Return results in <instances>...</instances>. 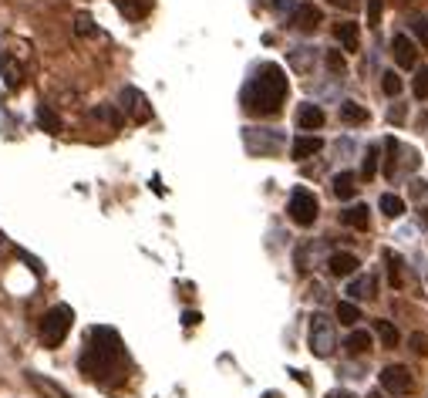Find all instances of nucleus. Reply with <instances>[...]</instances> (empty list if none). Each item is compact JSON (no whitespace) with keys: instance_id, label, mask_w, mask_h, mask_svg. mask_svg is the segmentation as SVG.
Listing matches in <instances>:
<instances>
[{"instance_id":"obj_1","label":"nucleus","mask_w":428,"mask_h":398,"mask_svg":"<svg viewBox=\"0 0 428 398\" xmlns=\"http://www.w3.org/2000/svg\"><path fill=\"white\" fill-rule=\"evenodd\" d=\"M78 368H81L91 381H102V385H108L115 371L121 375V368H125V347H121L119 331H112V328L88 331V345H85V351H81Z\"/></svg>"},{"instance_id":"obj_2","label":"nucleus","mask_w":428,"mask_h":398,"mask_svg":"<svg viewBox=\"0 0 428 398\" xmlns=\"http://www.w3.org/2000/svg\"><path fill=\"white\" fill-rule=\"evenodd\" d=\"M287 91H290V81L280 65H260L250 85L243 88V105L246 112H257V115H276L287 102Z\"/></svg>"},{"instance_id":"obj_3","label":"nucleus","mask_w":428,"mask_h":398,"mask_svg":"<svg viewBox=\"0 0 428 398\" xmlns=\"http://www.w3.org/2000/svg\"><path fill=\"white\" fill-rule=\"evenodd\" d=\"M71 324H74V311H71L68 304H54L51 311L41 317V328H37L41 345L44 347H61L65 345V338H68Z\"/></svg>"},{"instance_id":"obj_4","label":"nucleus","mask_w":428,"mask_h":398,"mask_svg":"<svg viewBox=\"0 0 428 398\" xmlns=\"http://www.w3.org/2000/svg\"><path fill=\"white\" fill-rule=\"evenodd\" d=\"M307 347L314 358H330L334 347H337V328H334V317L327 314H314L310 317V328H307Z\"/></svg>"},{"instance_id":"obj_5","label":"nucleus","mask_w":428,"mask_h":398,"mask_svg":"<svg viewBox=\"0 0 428 398\" xmlns=\"http://www.w3.org/2000/svg\"><path fill=\"white\" fill-rule=\"evenodd\" d=\"M377 381H381V388H384L388 395H394V398H405V395H411V392L418 388L415 371H411L408 364H384V368H381V375H377Z\"/></svg>"},{"instance_id":"obj_6","label":"nucleus","mask_w":428,"mask_h":398,"mask_svg":"<svg viewBox=\"0 0 428 398\" xmlns=\"http://www.w3.org/2000/svg\"><path fill=\"white\" fill-rule=\"evenodd\" d=\"M287 213H290V220L297 226H314L317 216H321V203H317V196H314L307 186H297V190L290 192Z\"/></svg>"},{"instance_id":"obj_7","label":"nucleus","mask_w":428,"mask_h":398,"mask_svg":"<svg viewBox=\"0 0 428 398\" xmlns=\"http://www.w3.org/2000/svg\"><path fill=\"white\" fill-rule=\"evenodd\" d=\"M246 149L257 152V156H276L283 149V135L280 132H270V128H246Z\"/></svg>"},{"instance_id":"obj_8","label":"nucleus","mask_w":428,"mask_h":398,"mask_svg":"<svg viewBox=\"0 0 428 398\" xmlns=\"http://www.w3.org/2000/svg\"><path fill=\"white\" fill-rule=\"evenodd\" d=\"M119 102L121 108H125V115L132 121H149L152 119V105H149V98L138 91V88H121V95H119Z\"/></svg>"},{"instance_id":"obj_9","label":"nucleus","mask_w":428,"mask_h":398,"mask_svg":"<svg viewBox=\"0 0 428 398\" xmlns=\"http://www.w3.org/2000/svg\"><path fill=\"white\" fill-rule=\"evenodd\" d=\"M392 58H394L398 68L411 71L418 65V48H415V41H411L408 34H394L392 37Z\"/></svg>"},{"instance_id":"obj_10","label":"nucleus","mask_w":428,"mask_h":398,"mask_svg":"<svg viewBox=\"0 0 428 398\" xmlns=\"http://www.w3.org/2000/svg\"><path fill=\"white\" fill-rule=\"evenodd\" d=\"M321 24H324V11H321L317 4H297V11H293V27H297V31L314 34Z\"/></svg>"},{"instance_id":"obj_11","label":"nucleus","mask_w":428,"mask_h":398,"mask_svg":"<svg viewBox=\"0 0 428 398\" xmlns=\"http://www.w3.org/2000/svg\"><path fill=\"white\" fill-rule=\"evenodd\" d=\"M334 37H337V44H341L347 54H358L361 51V27H358V20H337V24H334Z\"/></svg>"},{"instance_id":"obj_12","label":"nucleus","mask_w":428,"mask_h":398,"mask_svg":"<svg viewBox=\"0 0 428 398\" xmlns=\"http://www.w3.org/2000/svg\"><path fill=\"white\" fill-rule=\"evenodd\" d=\"M327 267H330L334 277H354L361 270V260L354 257V253H347V250H337V253L327 257Z\"/></svg>"},{"instance_id":"obj_13","label":"nucleus","mask_w":428,"mask_h":398,"mask_svg":"<svg viewBox=\"0 0 428 398\" xmlns=\"http://www.w3.org/2000/svg\"><path fill=\"white\" fill-rule=\"evenodd\" d=\"M297 128H304V135H314L317 128H324V108L321 105H304L297 112Z\"/></svg>"},{"instance_id":"obj_14","label":"nucleus","mask_w":428,"mask_h":398,"mask_svg":"<svg viewBox=\"0 0 428 398\" xmlns=\"http://www.w3.org/2000/svg\"><path fill=\"white\" fill-rule=\"evenodd\" d=\"M321 149H324V139H321V135H300V139H293V145H290V159L304 162V159L317 156Z\"/></svg>"},{"instance_id":"obj_15","label":"nucleus","mask_w":428,"mask_h":398,"mask_svg":"<svg viewBox=\"0 0 428 398\" xmlns=\"http://www.w3.org/2000/svg\"><path fill=\"white\" fill-rule=\"evenodd\" d=\"M0 71H4V85L11 88V91H18L24 85V65L14 61L11 54H0Z\"/></svg>"},{"instance_id":"obj_16","label":"nucleus","mask_w":428,"mask_h":398,"mask_svg":"<svg viewBox=\"0 0 428 398\" xmlns=\"http://www.w3.org/2000/svg\"><path fill=\"white\" fill-rule=\"evenodd\" d=\"M341 223L351 226V230H368L371 226V209L364 206V203H354V206H347L341 213Z\"/></svg>"},{"instance_id":"obj_17","label":"nucleus","mask_w":428,"mask_h":398,"mask_svg":"<svg viewBox=\"0 0 428 398\" xmlns=\"http://www.w3.org/2000/svg\"><path fill=\"white\" fill-rule=\"evenodd\" d=\"M27 381H31V385H34V388H37V392H41L44 398H71L68 392H65V388L58 385V381L44 378V375H37V371H27Z\"/></svg>"},{"instance_id":"obj_18","label":"nucleus","mask_w":428,"mask_h":398,"mask_svg":"<svg viewBox=\"0 0 428 398\" xmlns=\"http://www.w3.org/2000/svg\"><path fill=\"white\" fill-rule=\"evenodd\" d=\"M330 192H334L337 199H354V192H358V175L354 173H337L334 175V183H330Z\"/></svg>"},{"instance_id":"obj_19","label":"nucleus","mask_w":428,"mask_h":398,"mask_svg":"<svg viewBox=\"0 0 428 398\" xmlns=\"http://www.w3.org/2000/svg\"><path fill=\"white\" fill-rule=\"evenodd\" d=\"M337 115H341L344 125H368V108L358 102H341V108H337Z\"/></svg>"},{"instance_id":"obj_20","label":"nucleus","mask_w":428,"mask_h":398,"mask_svg":"<svg viewBox=\"0 0 428 398\" xmlns=\"http://www.w3.org/2000/svg\"><path fill=\"white\" fill-rule=\"evenodd\" d=\"M37 125L44 128V132H51V135H58L65 125H61V115L54 112L51 105H37Z\"/></svg>"},{"instance_id":"obj_21","label":"nucleus","mask_w":428,"mask_h":398,"mask_svg":"<svg viewBox=\"0 0 428 398\" xmlns=\"http://www.w3.org/2000/svg\"><path fill=\"white\" fill-rule=\"evenodd\" d=\"M115 4H119V11L128 20H142L149 14V7H152V0H115Z\"/></svg>"},{"instance_id":"obj_22","label":"nucleus","mask_w":428,"mask_h":398,"mask_svg":"<svg viewBox=\"0 0 428 398\" xmlns=\"http://www.w3.org/2000/svg\"><path fill=\"white\" fill-rule=\"evenodd\" d=\"M371 345H375V341H371V334H368V331H351V334H347V341H344V347H347V351H351V354H364V351H371Z\"/></svg>"},{"instance_id":"obj_23","label":"nucleus","mask_w":428,"mask_h":398,"mask_svg":"<svg viewBox=\"0 0 428 398\" xmlns=\"http://www.w3.org/2000/svg\"><path fill=\"white\" fill-rule=\"evenodd\" d=\"M377 206H381V213H384L388 220H398V216H405V199H401V196H394V192H384Z\"/></svg>"},{"instance_id":"obj_24","label":"nucleus","mask_w":428,"mask_h":398,"mask_svg":"<svg viewBox=\"0 0 428 398\" xmlns=\"http://www.w3.org/2000/svg\"><path fill=\"white\" fill-rule=\"evenodd\" d=\"M347 297H351V300L375 297V280H371V277H354V280H351V287H347Z\"/></svg>"},{"instance_id":"obj_25","label":"nucleus","mask_w":428,"mask_h":398,"mask_svg":"<svg viewBox=\"0 0 428 398\" xmlns=\"http://www.w3.org/2000/svg\"><path fill=\"white\" fill-rule=\"evenodd\" d=\"M375 334H377V341H381L384 347H398V341H401V334H398V328H394L392 321H377Z\"/></svg>"},{"instance_id":"obj_26","label":"nucleus","mask_w":428,"mask_h":398,"mask_svg":"<svg viewBox=\"0 0 428 398\" xmlns=\"http://www.w3.org/2000/svg\"><path fill=\"white\" fill-rule=\"evenodd\" d=\"M337 321H341V324H347V328H351V324H358V321H361V307L354 304V300H337Z\"/></svg>"},{"instance_id":"obj_27","label":"nucleus","mask_w":428,"mask_h":398,"mask_svg":"<svg viewBox=\"0 0 428 398\" xmlns=\"http://www.w3.org/2000/svg\"><path fill=\"white\" fill-rule=\"evenodd\" d=\"M384 260H388V280H392V287L394 291H398V287H401V257H398V253H394V250H384Z\"/></svg>"},{"instance_id":"obj_28","label":"nucleus","mask_w":428,"mask_h":398,"mask_svg":"<svg viewBox=\"0 0 428 398\" xmlns=\"http://www.w3.org/2000/svg\"><path fill=\"white\" fill-rule=\"evenodd\" d=\"M384 149H388V166H384V175H388V179H394V173H398V152H401V145H398V139H394V135H388V139H384Z\"/></svg>"},{"instance_id":"obj_29","label":"nucleus","mask_w":428,"mask_h":398,"mask_svg":"<svg viewBox=\"0 0 428 398\" xmlns=\"http://www.w3.org/2000/svg\"><path fill=\"white\" fill-rule=\"evenodd\" d=\"M377 149L375 145H371V149H368V152H364V162H361V179H364V183H371V179H375L377 175Z\"/></svg>"},{"instance_id":"obj_30","label":"nucleus","mask_w":428,"mask_h":398,"mask_svg":"<svg viewBox=\"0 0 428 398\" xmlns=\"http://www.w3.org/2000/svg\"><path fill=\"white\" fill-rule=\"evenodd\" d=\"M91 119H102V121H108L112 128H121L119 108H112V105H98V108H91Z\"/></svg>"},{"instance_id":"obj_31","label":"nucleus","mask_w":428,"mask_h":398,"mask_svg":"<svg viewBox=\"0 0 428 398\" xmlns=\"http://www.w3.org/2000/svg\"><path fill=\"white\" fill-rule=\"evenodd\" d=\"M74 34L78 37H98V24L88 18V14H78V18H74Z\"/></svg>"},{"instance_id":"obj_32","label":"nucleus","mask_w":428,"mask_h":398,"mask_svg":"<svg viewBox=\"0 0 428 398\" xmlns=\"http://www.w3.org/2000/svg\"><path fill=\"white\" fill-rule=\"evenodd\" d=\"M381 88H384V95H388V98H398L405 85H401V78H398L394 71H384V78H381Z\"/></svg>"},{"instance_id":"obj_33","label":"nucleus","mask_w":428,"mask_h":398,"mask_svg":"<svg viewBox=\"0 0 428 398\" xmlns=\"http://www.w3.org/2000/svg\"><path fill=\"white\" fill-rule=\"evenodd\" d=\"M327 68L334 71V74H347V61H344L341 48H330L327 51Z\"/></svg>"},{"instance_id":"obj_34","label":"nucleus","mask_w":428,"mask_h":398,"mask_svg":"<svg viewBox=\"0 0 428 398\" xmlns=\"http://www.w3.org/2000/svg\"><path fill=\"white\" fill-rule=\"evenodd\" d=\"M411 91H415V98H422V102L428 98V68H422L418 74H415V81H411Z\"/></svg>"},{"instance_id":"obj_35","label":"nucleus","mask_w":428,"mask_h":398,"mask_svg":"<svg viewBox=\"0 0 428 398\" xmlns=\"http://www.w3.org/2000/svg\"><path fill=\"white\" fill-rule=\"evenodd\" d=\"M384 14V0H368V27H377Z\"/></svg>"},{"instance_id":"obj_36","label":"nucleus","mask_w":428,"mask_h":398,"mask_svg":"<svg viewBox=\"0 0 428 398\" xmlns=\"http://www.w3.org/2000/svg\"><path fill=\"white\" fill-rule=\"evenodd\" d=\"M411 34L422 41V48H428V20L425 18H415V20H411Z\"/></svg>"},{"instance_id":"obj_37","label":"nucleus","mask_w":428,"mask_h":398,"mask_svg":"<svg viewBox=\"0 0 428 398\" xmlns=\"http://www.w3.org/2000/svg\"><path fill=\"white\" fill-rule=\"evenodd\" d=\"M408 347L415 351V354H428V338L422 334V331H415V334L408 338Z\"/></svg>"},{"instance_id":"obj_38","label":"nucleus","mask_w":428,"mask_h":398,"mask_svg":"<svg viewBox=\"0 0 428 398\" xmlns=\"http://www.w3.org/2000/svg\"><path fill=\"white\" fill-rule=\"evenodd\" d=\"M334 7H344V11H358V0H327Z\"/></svg>"},{"instance_id":"obj_39","label":"nucleus","mask_w":428,"mask_h":398,"mask_svg":"<svg viewBox=\"0 0 428 398\" xmlns=\"http://www.w3.org/2000/svg\"><path fill=\"white\" fill-rule=\"evenodd\" d=\"M182 321H186L189 328H192V324H199V311H186L182 314Z\"/></svg>"},{"instance_id":"obj_40","label":"nucleus","mask_w":428,"mask_h":398,"mask_svg":"<svg viewBox=\"0 0 428 398\" xmlns=\"http://www.w3.org/2000/svg\"><path fill=\"white\" fill-rule=\"evenodd\" d=\"M293 0H274V11H290Z\"/></svg>"},{"instance_id":"obj_41","label":"nucleus","mask_w":428,"mask_h":398,"mask_svg":"<svg viewBox=\"0 0 428 398\" xmlns=\"http://www.w3.org/2000/svg\"><path fill=\"white\" fill-rule=\"evenodd\" d=\"M330 398H354L351 392H330Z\"/></svg>"},{"instance_id":"obj_42","label":"nucleus","mask_w":428,"mask_h":398,"mask_svg":"<svg viewBox=\"0 0 428 398\" xmlns=\"http://www.w3.org/2000/svg\"><path fill=\"white\" fill-rule=\"evenodd\" d=\"M398 4H401V7H411V4H415V0H398Z\"/></svg>"},{"instance_id":"obj_43","label":"nucleus","mask_w":428,"mask_h":398,"mask_svg":"<svg viewBox=\"0 0 428 398\" xmlns=\"http://www.w3.org/2000/svg\"><path fill=\"white\" fill-rule=\"evenodd\" d=\"M422 223H428V209H425V213H422Z\"/></svg>"},{"instance_id":"obj_44","label":"nucleus","mask_w":428,"mask_h":398,"mask_svg":"<svg viewBox=\"0 0 428 398\" xmlns=\"http://www.w3.org/2000/svg\"><path fill=\"white\" fill-rule=\"evenodd\" d=\"M368 398H381V395H368Z\"/></svg>"}]
</instances>
